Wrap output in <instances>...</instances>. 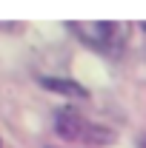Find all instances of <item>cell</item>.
<instances>
[{"label": "cell", "instance_id": "obj_1", "mask_svg": "<svg viewBox=\"0 0 146 148\" xmlns=\"http://www.w3.org/2000/svg\"><path fill=\"white\" fill-rule=\"evenodd\" d=\"M52 128L60 140H69V143H80V145H112L117 140V131L97 123V120H89L77 106H60L55 108V117H52Z\"/></svg>", "mask_w": 146, "mask_h": 148}, {"label": "cell", "instance_id": "obj_4", "mask_svg": "<svg viewBox=\"0 0 146 148\" xmlns=\"http://www.w3.org/2000/svg\"><path fill=\"white\" fill-rule=\"evenodd\" d=\"M138 148H146V134L140 137V140H138Z\"/></svg>", "mask_w": 146, "mask_h": 148}, {"label": "cell", "instance_id": "obj_2", "mask_svg": "<svg viewBox=\"0 0 146 148\" xmlns=\"http://www.w3.org/2000/svg\"><path fill=\"white\" fill-rule=\"evenodd\" d=\"M66 29L72 32L86 49L97 51L106 57H117L123 54L129 43V23H115V20H95V23H83V20H69Z\"/></svg>", "mask_w": 146, "mask_h": 148}, {"label": "cell", "instance_id": "obj_3", "mask_svg": "<svg viewBox=\"0 0 146 148\" xmlns=\"http://www.w3.org/2000/svg\"><path fill=\"white\" fill-rule=\"evenodd\" d=\"M37 86L46 88L52 94H60V97H72V100H86L89 97V88L83 83H77L72 77H46V74H37Z\"/></svg>", "mask_w": 146, "mask_h": 148}, {"label": "cell", "instance_id": "obj_5", "mask_svg": "<svg viewBox=\"0 0 146 148\" xmlns=\"http://www.w3.org/2000/svg\"><path fill=\"white\" fill-rule=\"evenodd\" d=\"M140 29H143V32H146V20H143V23H140Z\"/></svg>", "mask_w": 146, "mask_h": 148}]
</instances>
